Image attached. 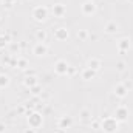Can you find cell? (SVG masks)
<instances>
[{
	"label": "cell",
	"mask_w": 133,
	"mask_h": 133,
	"mask_svg": "<svg viewBox=\"0 0 133 133\" xmlns=\"http://www.w3.org/2000/svg\"><path fill=\"white\" fill-rule=\"evenodd\" d=\"M81 118H82V119H87V118H90V113H88L87 110H84V111H82V116H81Z\"/></svg>",
	"instance_id": "obj_10"
},
{
	"label": "cell",
	"mask_w": 133,
	"mask_h": 133,
	"mask_svg": "<svg viewBox=\"0 0 133 133\" xmlns=\"http://www.w3.org/2000/svg\"><path fill=\"white\" fill-rule=\"evenodd\" d=\"M47 53V47L42 43V42H39L36 45V48H34V54H37V56H43Z\"/></svg>",
	"instance_id": "obj_2"
},
{
	"label": "cell",
	"mask_w": 133,
	"mask_h": 133,
	"mask_svg": "<svg viewBox=\"0 0 133 133\" xmlns=\"http://www.w3.org/2000/svg\"><path fill=\"white\" fill-rule=\"evenodd\" d=\"M94 9H96V6H94V2H91V0H88V2H85L82 5V11L85 14H91V12H94Z\"/></svg>",
	"instance_id": "obj_1"
},
{
	"label": "cell",
	"mask_w": 133,
	"mask_h": 133,
	"mask_svg": "<svg viewBox=\"0 0 133 133\" xmlns=\"http://www.w3.org/2000/svg\"><path fill=\"white\" fill-rule=\"evenodd\" d=\"M56 67H57V68H56V71H57L59 74H64V73H67V70H68V65H67V62H64V61H59Z\"/></svg>",
	"instance_id": "obj_3"
},
{
	"label": "cell",
	"mask_w": 133,
	"mask_h": 133,
	"mask_svg": "<svg viewBox=\"0 0 133 133\" xmlns=\"http://www.w3.org/2000/svg\"><path fill=\"white\" fill-rule=\"evenodd\" d=\"M118 94H119V96H125V88L119 87V88H118Z\"/></svg>",
	"instance_id": "obj_8"
},
{
	"label": "cell",
	"mask_w": 133,
	"mask_h": 133,
	"mask_svg": "<svg viewBox=\"0 0 133 133\" xmlns=\"http://www.w3.org/2000/svg\"><path fill=\"white\" fill-rule=\"evenodd\" d=\"M37 37H39V39H45V31H37Z\"/></svg>",
	"instance_id": "obj_9"
},
{
	"label": "cell",
	"mask_w": 133,
	"mask_h": 133,
	"mask_svg": "<svg viewBox=\"0 0 133 133\" xmlns=\"http://www.w3.org/2000/svg\"><path fill=\"white\" fill-rule=\"evenodd\" d=\"M3 43H6V42H3V39H0V47H2Z\"/></svg>",
	"instance_id": "obj_12"
},
{
	"label": "cell",
	"mask_w": 133,
	"mask_h": 133,
	"mask_svg": "<svg viewBox=\"0 0 133 133\" xmlns=\"http://www.w3.org/2000/svg\"><path fill=\"white\" fill-rule=\"evenodd\" d=\"M88 68H90V70H99V68H101V61L91 59V61L88 62Z\"/></svg>",
	"instance_id": "obj_4"
},
{
	"label": "cell",
	"mask_w": 133,
	"mask_h": 133,
	"mask_svg": "<svg viewBox=\"0 0 133 133\" xmlns=\"http://www.w3.org/2000/svg\"><path fill=\"white\" fill-rule=\"evenodd\" d=\"M67 36H68L67 29H65V28H59V31H57V37H59V39H62V37H67Z\"/></svg>",
	"instance_id": "obj_6"
},
{
	"label": "cell",
	"mask_w": 133,
	"mask_h": 133,
	"mask_svg": "<svg viewBox=\"0 0 133 133\" xmlns=\"http://www.w3.org/2000/svg\"><path fill=\"white\" fill-rule=\"evenodd\" d=\"M118 68H119V70H124V62H119V64H118Z\"/></svg>",
	"instance_id": "obj_11"
},
{
	"label": "cell",
	"mask_w": 133,
	"mask_h": 133,
	"mask_svg": "<svg viewBox=\"0 0 133 133\" xmlns=\"http://www.w3.org/2000/svg\"><path fill=\"white\" fill-rule=\"evenodd\" d=\"M105 31H107V33H116V31H118V23H116V22H110V23H107Z\"/></svg>",
	"instance_id": "obj_5"
},
{
	"label": "cell",
	"mask_w": 133,
	"mask_h": 133,
	"mask_svg": "<svg viewBox=\"0 0 133 133\" xmlns=\"http://www.w3.org/2000/svg\"><path fill=\"white\" fill-rule=\"evenodd\" d=\"M25 133H34V131H33V130H26Z\"/></svg>",
	"instance_id": "obj_13"
},
{
	"label": "cell",
	"mask_w": 133,
	"mask_h": 133,
	"mask_svg": "<svg viewBox=\"0 0 133 133\" xmlns=\"http://www.w3.org/2000/svg\"><path fill=\"white\" fill-rule=\"evenodd\" d=\"M54 8H56V12H57V16H62V14H64V6H62L61 3H57Z\"/></svg>",
	"instance_id": "obj_7"
}]
</instances>
